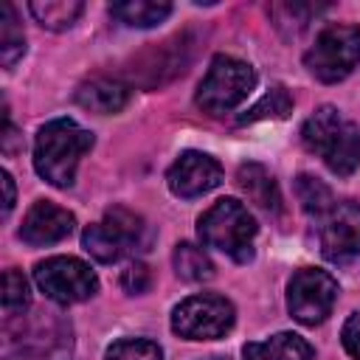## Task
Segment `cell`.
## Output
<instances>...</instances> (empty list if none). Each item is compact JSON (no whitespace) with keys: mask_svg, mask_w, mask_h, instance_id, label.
<instances>
[{"mask_svg":"<svg viewBox=\"0 0 360 360\" xmlns=\"http://www.w3.org/2000/svg\"><path fill=\"white\" fill-rule=\"evenodd\" d=\"M253 84H256V73L248 62L228 53H217L197 87V107L208 115L231 112L250 96Z\"/></svg>","mask_w":360,"mask_h":360,"instance_id":"277c9868","label":"cell"},{"mask_svg":"<svg viewBox=\"0 0 360 360\" xmlns=\"http://www.w3.org/2000/svg\"><path fill=\"white\" fill-rule=\"evenodd\" d=\"M335 301H338V281L326 270L304 267L287 284V309L304 326H315L326 321Z\"/></svg>","mask_w":360,"mask_h":360,"instance_id":"ba28073f","label":"cell"},{"mask_svg":"<svg viewBox=\"0 0 360 360\" xmlns=\"http://www.w3.org/2000/svg\"><path fill=\"white\" fill-rule=\"evenodd\" d=\"M121 287H124L129 295L146 292V290H149V270H146V264H141V262L129 264V267L121 273Z\"/></svg>","mask_w":360,"mask_h":360,"instance_id":"484cf974","label":"cell"},{"mask_svg":"<svg viewBox=\"0 0 360 360\" xmlns=\"http://www.w3.org/2000/svg\"><path fill=\"white\" fill-rule=\"evenodd\" d=\"M321 250L329 262L360 256V202H335L329 214L321 217Z\"/></svg>","mask_w":360,"mask_h":360,"instance_id":"9c48e42d","label":"cell"},{"mask_svg":"<svg viewBox=\"0 0 360 360\" xmlns=\"http://www.w3.org/2000/svg\"><path fill=\"white\" fill-rule=\"evenodd\" d=\"M290 110H292V98H290L287 87L276 84L245 115H239V124H253V121H264V118H284V115H290Z\"/></svg>","mask_w":360,"mask_h":360,"instance_id":"7402d4cb","label":"cell"},{"mask_svg":"<svg viewBox=\"0 0 360 360\" xmlns=\"http://www.w3.org/2000/svg\"><path fill=\"white\" fill-rule=\"evenodd\" d=\"M166 180H169L172 194L191 200V197H200V194H205L222 183V166L211 155L188 149L172 163Z\"/></svg>","mask_w":360,"mask_h":360,"instance_id":"30bf717a","label":"cell"},{"mask_svg":"<svg viewBox=\"0 0 360 360\" xmlns=\"http://www.w3.org/2000/svg\"><path fill=\"white\" fill-rule=\"evenodd\" d=\"M0 180H3V214H8L14 208V180L8 172H0Z\"/></svg>","mask_w":360,"mask_h":360,"instance_id":"83f0119b","label":"cell"},{"mask_svg":"<svg viewBox=\"0 0 360 360\" xmlns=\"http://www.w3.org/2000/svg\"><path fill=\"white\" fill-rule=\"evenodd\" d=\"M127 98H129V87L115 76H93V79L82 82L76 90L79 107L98 112V115L121 112L127 107Z\"/></svg>","mask_w":360,"mask_h":360,"instance_id":"4fadbf2b","label":"cell"},{"mask_svg":"<svg viewBox=\"0 0 360 360\" xmlns=\"http://www.w3.org/2000/svg\"><path fill=\"white\" fill-rule=\"evenodd\" d=\"M172 262H174L177 276L186 281H208L214 276V262L208 259V253L202 248H197L191 242H180L174 248Z\"/></svg>","mask_w":360,"mask_h":360,"instance_id":"d6986e66","label":"cell"},{"mask_svg":"<svg viewBox=\"0 0 360 360\" xmlns=\"http://www.w3.org/2000/svg\"><path fill=\"white\" fill-rule=\"evenodd\" d=\"M340 338H343V349H346L354 360H360V312L349 315V321L343 323Z\"/></svg>","mask_w":360,"mask_h":360,"instance_id":"4316f807","label":"cell"},{"mask_svg":"<svg viewBox=\"0 0 360 360\" xmlns=\"http://www.w3.org/2000/svg\"><path fill=\"white\" fill-rule=\"evenodd\" d=\"M28 304H31V290H28L25 276L20 270L8 267L3 273V307H6V312L8 315L22 312V309H28Z\"/></svg>","mask_w":360,"mask_h":360,"instance_id":"cb8c5ba5","label":"cell"},{"mask_svg":"<svg viewBox=\"0 0 360 360\" xmlns=\"http://www.w3.org/2000/svg\"><path fill=\"white\" fill-rule=\"evenodd\" d=\"M107 360H163L158 343L143 338H124L107 349Z\"/></svg>","mask_w":360,"mask_h":360,"instance_id":"d4e9b609","label":"cell"},{"mask_svg":"<svg viewBox=\"0 0 360 360\" xmlns=\"http://www.w3.org/2000/svg\"><path fill=\"white\" fill-rule=\"evenodd\" d=\"M304 65L318 82L346 79L360 65V25H326L307 51Z\"/></svg>","mask_w":360,"mask_h":360,"instance_id":"5b68a950","label":"cell"},{"mask_svg":"<svg viewBox=\"0 0 360 360\" xmlns=\"http://www.w3.org/2000/svg\"><path fill=\"white\" fill-rule=\"evenodd\" d=\"M25 53V34L17 22V14L11 3L0 6V62L3 68H11Z\"/></svg>","mask_w":360,"mask_h":360,"instance_id":"ffe728a7","label":"cell"},{"mask_svg":"<svg viewBox=\"0 0 360 360\" xmlns=\"http://www.w3.org/2000/svg\"><path fill=\"white\" fill-rule=\"evenodd\" d=\"M245 360H312V346L295 332H278L262 343H248L242 349Z\"/></svg>","mask_w":360,"mask_h":360,"instance_id":"5bb4252c","label":"cell"},{"mask_svg":"<svg viewBox=\"0 0 360 360\" xmlns=\"http://www.w3.org/2000/svg\"><path fill=\"white\" fill-rule=\"evenodd\" d=\"M236 183L245 191V197L250 202H256L259 208L273 211V214L281 208L278 186H276V180L270 177V172L264 166H259V163H242L239 172H236Z\"/></svg>","mask_w":360,"mask_h":360,"instance_id":"9a60e30c","label":"cell"},{"mask_svg":"<svg viewBox=\"0 0 360 360\" xmlns=\"http://www.w3.org/2000/svg\"><path fill=\"white\" fill-rule=\"evenodd\" d=\"M70 231H73V214L68 208H59L56 202L39 200L28 208L20 228V239L34 248H42V245L62 242Z\"/></svg>","mask_w":360,"mask_h":360,"instance_id":"8fae6325","label":"cell"},{"mask_svg":"<svg viewBox=\"0 0 360 360\" xmlns=\"http://www.w3.org/2000/svg\"><path fill=\"white\" fill-rule=\"evenodd\" d=\"M301 141L312 155H321L329 172L349 177L360 166V129L340 110L323 104L301 127Z\"/></svg>","mask_w":360,"mask_h":360,"instance_id":"6da1fadb","label":"cell"},{"mask_svg":"<svg viewBox=\"0 0 360 360\" xmlns=\"http://www.w3.org/2000/svg\"><path fill=\"white\" fill-rule=\"evenodd\" d=\"M82 245H84V250H87L96 262H104V264L118 262L124 253L132 250V245H129L107 219H104V222H96V225H87L84 233H82Z\"/></svg>","mask_w":360,"mask_h":360,"instance_id":"2e32d148","label":"cell"},{"mask_svg":"<svg viewBox=\"0 0 360 360\" xmlns=\"http://www.w3.org/2000/svg\"><path fill=\"white\" fill-rule=\"evenodd\" d=\"M256 219L253 214L233 197L217 200L200 219L197 233L202 245L231 256L233 262H250L253 259V239H256Z\"/></svg>","mask_w":360,"mask_h":360,"instance_id":"3957f363","label":"cell"},{"mask_svg":"<svg viewBox=\"0 0 360 360\" xmlns=\"http://www.w3.org/2000/svg\"><path fill=\"white\" fill-rule=\"evenodd\" d=\"M37 287L56 304H79L98 292V278L82 259L51 256L34 267Z\"/></svg>","mask_w":360,"mask_h":360,"instance_id":"8992f818","label":"cell"},{"mask_svg":"<svg viewBox=\"0 0 360 360\" xmlns=\"http://www.w3.org/2000/svg\"><path fill=\"white\" fill-rule=\"evenodd\" d=\"M318 11V6H301V3H278L270 8L276 25L284 31V34H301L309 22V17Z\"/></svg>","mask_w":360,"mask_h":360,"instance_id":"603a6c76","label":"cell"},{"mask_svg":"<svg viewBox=\"0 0 360 360\" xmlns=\"http://www.w3.org/2000/svg\"><path fill=\"white\" fill-rule=\"evenodd\" d=\"M186 65H188V42H186V37H174L169 42H160L155 51H149L141 59V68H135V73L141 76L138 79L141 84L155 87V84H163L172 76L183 73Z\"/></svg>","mask_w":360,"mask_h":360,"instance_id":"7c38bea8","label":"cell"},{"mask_svg":"<svg viewBox=\"0 0 360 360\" xmlns=\"http://www.w3.org/2000/svg\"><path fill=\"white\" fill-rule=\"evenodd\" d=\"M28 11L42 28L65 31L79 20V14L84 11V3L82 0H34L28 3Z\"/></svg>","mask_w":360,"mask_h":360,"instance_id":"e0dca14e","label":"cell"},{"mask_svg":"<svg viewBox=\"0 0 360 360\" xmlns=\"http://www.w3.org/2000/svg\"><path fill=\"white\" fill-rule=\"evenodd\" d=\"M205 360H228V357H205Z\"/></svg>","mask_w":360,"mask_h":360,"instance_id":"f1b7e54d","label":"cell"},{"mask_svg":"<svg viewBox=\"0 0 360 360\" xmlns=\"http://www.w3.org/2000/svg\"><path fill=\"white\" fill-rule=\"evenodd\" d=\"M93 146V132L82 129L70 118L48 121L34 141V166L42 180L56 188H68L76 180V166L82 155Z\"/></svg>","mask_w":360,"mask_h":360,"instance_id":"7a4b0ae2","label":"cell"},{"mask_svg":"<svg viewBox=\"0 0 360 360\" xmlns=\"http://www.w3.org/2000/svg\"><path fill=\"white\" fill-rule=\"evenodd\" d=\"M236 321L233 304L222 295L202 292L191 295L172 312V329L186 340H214L222 338Z\"/></svg>","mask_w":360,"mask_h":360,"instance_id":"52a82bcc","label":"cell"},{"mask_svg":"<svg viewBox=\"0 0 360 360\" xmlns=\"http://www.w3.org/2000/svg\"><path fill=\"white\" fill-rule=\"evenodd\" d=\"M110 14L127 25L135 28H152L158 22H163L172 14V3H155V0H124V3H112Z\"/></svg>","mask_w":360,"mask_h":360,"instance_id":"ac0fdd59","label":"cell"},{"mask_svg":"<svg viewBox=\"0 0 360 360\" xmlns=\"http://www.w3.org/2000/svg\"><path fill=\"white\" fill-rule=\"evenodd\" d=\"M295 191H298L301 208H304L309 217H318V219H321V217H326L329 208L335 205V197H332L329 186L321 183V180L312 177V174H301V177L295 180Z\"/></svg>","mask_w":360,"mask_h":360,"instance_id":"44dd1931","label":"cell"}]
</instances>
